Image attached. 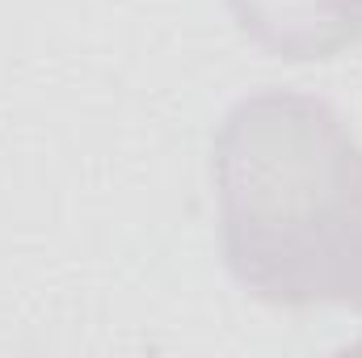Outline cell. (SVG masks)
<instances>
[{
	"instance_id": "6da1fadb",
	"label": "cell",
	"mask_w": 362,
	"mask_h": 358,
	"mask_svg": "<svg viewBox=\"0 0 362 358\" xmlns=\"http://www.w3.org/2000/svg\"><path fill=\"white\" fill-rule=\"evenodd\" d=\"M215 190L232 278L278 308L337 299L362 219V148L308 93L240 97L215 135Z\"/></svg>"
},
{
	"instance_id": "277c9868",
	"label": "cell",
	"mask_w": 362,
	"mask_h": 358,
	"mask_svg": "<svg viewBox=\"0 0 362 358\" xmlns=\"http://www.w3.org/2000/svg\"><path fill=\"white\" fill-rule=\"evenodd\" d=\"M341 4L350 8V17H354V21H358V25H362V0H341Z\"/></svg>"
},
{
	"instance_id": "7a4b0ae2",
	"label": "cell",
	"mask_w": 362,
	"mask_h": 358,
	"mask_svg": "<svg viewBox=\"0 0 362 358\" xmlns=\"http://www.w3.org/2000/svg\"><path fill=\"white\" fill-rule=\"evenodd\" d=\"M236 25L278 59H333L362 25L341 0H228Z\"/></svg>"
},
{
	"instance_id": "3957f363",
	"label": "cell",
	"mask_w": 362,
	"mask_h": 358,
	"mask_svg": "<svg viewBox=\"0 0 362 358\" xmlns=\"http://www.w3.org/2000/svg\"><path fill=\"white\" fill-rule=\"evenodd\" d=\"M341 308H354L362 316V219L354 228V241H350V253H346V266H341V278H337V299Z\"/></svg>"
}]
</instances>
